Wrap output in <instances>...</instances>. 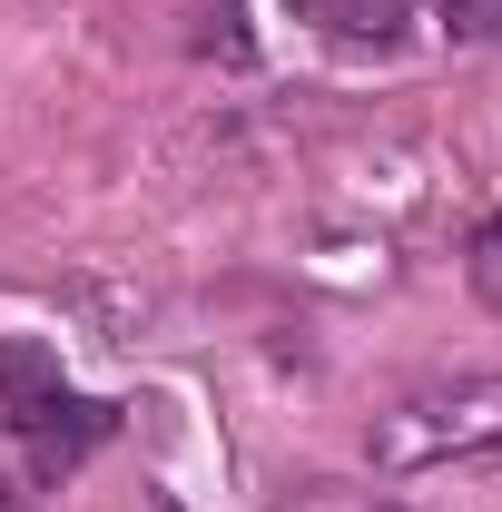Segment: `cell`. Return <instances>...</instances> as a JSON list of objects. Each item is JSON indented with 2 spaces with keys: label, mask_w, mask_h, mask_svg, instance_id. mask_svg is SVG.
Masks as SVG:
<instances>
[{
  "label": "cell",
  "mask_w": 502,
  "mask_h": 512,
  "mask_svg": "<svg viewBox=\"0 0 502 512\" xmlns=\"http://www.w3.org/2000/svg\"><path fill=\"white\" fill-rule=\"evenodd\" d=\"M502 453V375H453V384H414L404 404H384L365 463L375 473H434V463H483Z\"/></svg>",
  "instance_id": "obj_1"
},
{
  "label": "cell",
  "mask_w": 502,
  "mask_h": 512,
  "mask_svg": "<svg viewBox=\"0 0 502 512\" xmlns=\"http://www.w3.org/2000/svg\"><path fill=\"white\" fill-rule=\"evenodd\" d=\"M109 434H119V414H109V404H89V394H69V384L30 414V424H20V444H30V463H40V473H69L79 453L109 444Z\"/></svg>",
  "instance_id": "obj_2"
},
{
  "label": "cell",
  "mask_w": 502,
  "mask_h": 512,
  "mask_svg": "<svg viewBox=\"0 0 502 512\" xmlns=\"http://www.w3.org/2000/svg\"><path fill=\"white\" fill-rule=\"evenodd\" d=\"M315 10H335V30H375V40H394V0H315Z\"/></svg>",
  "instance_id": "obj_6"
},
{
  "label": "cell",
  "mask_w": 502,
  "mask_h": 512,
  "mask_svg": "<svg viewBox=\"0 0 502 512\" xmlns=\"http://www.w3.org/2000/svg\"><path fill=\"white\" fill-rule=\"evenodd\" d=\"M463 266H473V296L502 316V217H483V227H473V256H463Z\"/></svg>",
  "instance_id": "obj_4"
},
{
  "label": "cell",
  "mask_w": 502,
  "mask_h": 512,
  "mask_svg": "<svg viewBox=\"0 0 502 512\" xmlns=\"http://www.w3.org/2000/svg\"><path fill=\"white\" fill-rule=\"evenodd\" d=\"M50 394H60V355H50V345H30V335H0V424L20 434Z\"/></svg>",
  "instance_id": "obj_3"
},
{
  "label": "cell",
  "mask_w": 502,
  "mask_h": 512,
  "mask_svg": "<svg viewBox=\"0 0 502 512\" xmlns=\"http://www.w3.org/2000/svg\"><path fill=\"white\" fill-rule=\"evenodd\" d=\"M0 512H20V493H10V483H0Z\"/></svg>",
  "instance_id": "obj_7"
},
{
  "label": "cell",
  "mask_w": 502,
  "mask_h": 512,
  "mask_svg": "<svg viewBox=\"0 0 502 512\" xmlns=\"http://www.w3.org/2000/svg\"><path fill=\"white\" fill-rule=\"evenodd\" d=\"M443 30L473 50H502V0H443Z\"/></svg>",
  "instance_id": "obj_5"
}]
</instances>
